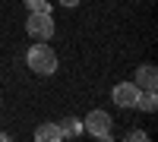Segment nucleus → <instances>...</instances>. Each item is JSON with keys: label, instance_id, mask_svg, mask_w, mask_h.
<instances>
[{"label": "nucleus", "instance_id": "1", "mask_svg": "<svg viewBox=\"0 0 158 142\" xmlns=\"http://www.w3.org/2000/svg\"><path fill=\"white\" fill-rule=\"evenodd\" d=\"M25 67H29L35 76H51L57 70V54L54 47H51L48 41H35L29 47V54H25Z\"/></svg>", "mask_w": 158, "mask_h": 142}, {"label": "nucleus", "instance_id": "2", "mask_svg": "<svg viewBox=\"0 0 158 142\" xmlns=\"http://www.w3.org/2000/svg\"><path fill=\"white\" fill-rule=\"evenodd\" d=\"M111 126H114V117H111L108 111H92L89 117L82 120V133L95 136L101 142H111Z\"/></svg>", "mask_w": 158, "mask_h": 142}, {"label": "nucleus", "instance_id": "3", "mask_svg": "<svg viewBox=\"0 0 158 142\" xmlns=\"http://www.w3.org/2000/svg\"><path fill=\"white\" fill-rule=\"evenodd\" d=\"M25 32H29L32 41H51L54 38V19H51V13H29Z\"/></svg>", "mask_w": 158, "mask_h": 142}, {"label": "nucleus", "instance_id": "4", "mask_svg": "<svg viewBox=\"0 0 158 142\" xmlns=\"http://www.w3.org/2000/svg\"><path fill=\"white\" fill-rule=\"evenodd\" d=\"M139 92H142V88H139L136 82H120V85H114L111 98H114V104H117V108H136Z\"/></svg>", "mask_w": 158, "mask_h": 142}, {"label": "nucleus", "instance_id": "5", "mask_svg": "<svg viewBox=\"0 0 158 142\" xmlns=\"http://www.w3.org/2000/svg\"><path fill=\"white\" fill-rule=\"evenodd\" d=\"M139 88H146V92H155L158 88V70L155 63H142V67H136V79H133Z\"/></svg>", "mask_w": 158, "mask_h": 142}, {"label": "nucleus", "instance_id": "6", "mask_svg": "<svg viewBox=\"0 0 158 142\" xmlns=\"http://www.w3.org/2000/svg\"><path fill=\"white\" fill-rule=\"evenodd\" d=\"M35 139H38V142H60L63 133H60L57 123H41V126L35 130Z\"/></svg>", "mask_w": 158, "mask_h": 142}, {"label": "nucleus", "instance_id": "7", "mask_svg": "<svg viewBox=\"0 0 158 142\" xmlns=\"http://www.w3.org/2000/svg\"><path fill=\"white\" fill-rule=\"evenodd\" d=\"M136 108H142L146 114H155V108H158V95L142 88V92H139V101H136Z\"/></svg>", "mask_w": 158, "mask_h": 142}, {"label": "nucleus", "instance_id": "8", "mask_svg": "<svg viewBox=\"0 0 158 142\" xmlns=\"http://www.w3.org/2000/svg\"><path fill=\"white\" fill-rule=\"evenodd\" d=\"M57 126H60L63 139H67V136H79V133H82V120H76V117H63V123H57Z\"/></svg>", "mask_w": 158, "mask_h": 142}, {"label": "nucleus", "instance_id": "9", "mask_svg": "<svg viewBox=\"0 0 158 142\" xmlns=\"http://www.w3.org/2000/svg\"><path fill=\"white\" fill-rule=\"evenodd\" d=\"M29 13H51V0H25Z\"/></svg>", "mask_w": 158, "mask_h": 142}, {"label": "nucleus", "instance_id": "10", "mask_svg": "<svg viewBox=\"0 0 158 142\" xmlns=\"http://www.w3.org/2000/svg\"><path fill=\"white\" fill-rule=\"evenodd\" d=\"M149 136L146 133H142V130H133V133H130V142H146Z\"/></svg>", "mask_w": 158, "mask_h": 142}, {"label": "nucleus", "instance_id": "11", "mask_svg": "<svg viewBox=\"0 0 158 142\" xmlns=\"http://www.w3.org/2000/svg\"><path fill=\"white\" fill-rule=\"evenodd\" d=\"M57 3H60V6H67V10H73V6L82 3V0H57Z\"/></svg>", "mask_w": 158, "mask_h": 142}]
</instances>
